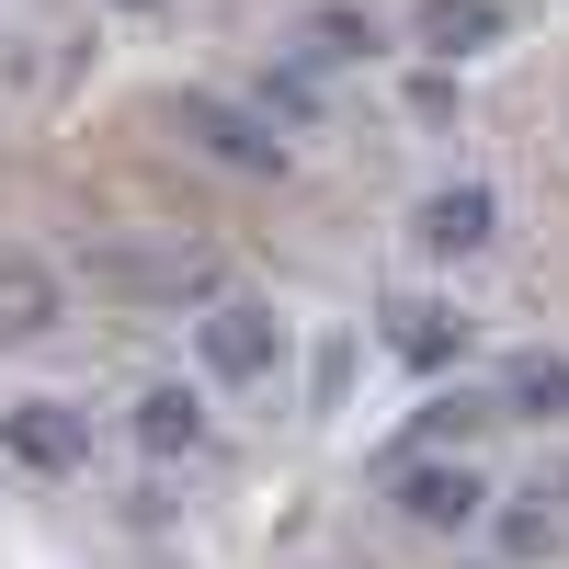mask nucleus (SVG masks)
<instances>
[{
	"instance_id": "9b49d317",
	"label": "nucleus",
	"mask_w": 569,
	"mask_h": 569,
	"mask_svg": "<svg viewBox=\"0 0 569 569\" xmlns=\"http://www.w3.org/2000/svg\"><path fill=\"white\" fill-rule=\"evenodd\" d=\"M308 58H376V12H353V0H330V12H308Z\"/></svg>"
},
{
	"instance_id": "7ed1b4c3",
	"label": "nucleus",
	"mask_w": 569,
	"mask_h": 569,
	"mask_svg": "<svg viewBox=\"0 0 569 569\" xmlns=\"http://www.w3.org/2000/svg\"><path fill=\"white\" fill-rule=\"evenodd\" d=\"M0 445H12L23 467H46V479H69V467L91 456V421H80V410H58V399H23L12 421H0Z\"/></svg>"
},
{
	"instance_id": "f03ea898",
	"label": "nucleus",
	"mask_w": 569,
	"mask_h": 569,
	"mask_svg": "<svg viewBox=\"0 0 569 569\" xmlns=\"http://www.w3.org/2000/svg\"><path fill=\"white\" fill-rule=\"evenodd\" d=\"M182 137H206V149H217L228 171H284V137H273V114L228 103V91H182Z\"/></svg>"
},
{
	"instance_id": "1a4fd4ad",
	"label": "nucleus",
	"mask_w": 569,
	"mask_h": 569,
	"mask_svg": "<svg viewBox=\"0 0 569 569\" xmlns=\"http://www.w3.org/2000/svg\"><path fill=\"white\" fill-rule=\"evenodd\" d=\"M501 410H512V421H569V353H512Z\"/></svg>"
},
{
	"instance_id": "4468645a",
	"label": "nucleus",
	"mask_w": 569,
	"mask_h": 569,
	"mask_svg": "<svg viewBox=\"0 0 569 569\" xmlns=\"http://www.w3.org/2000/svg\"><path fill=\"white\" fill-rule=\"evenodd\" d=\"M126 12H160V0H126Z\"/></svg>"
},
{
	"instance_id": "6e6552de",
	"label": "nucleus",
	"mask_w": 569,
	"mask_h": 569,
	"mask_svg": "<svg viewBox=\"0 0 569 569\" xmlns=\"http://www.w3.org/2000/svg\"><path fill=\"white\" fill-rule=\"evenodd\" d=\"M410 34L433 46V58H479V46L501 34V0H421V12H410Z\"/></svg>"
},
{
	"instance_id": "0eeeda50",
	"label": "nucleus",
	"mask_w": 569,
	"mask_h": 569,
	"mask_svg": "<svg viewBox=\"0 0 569 569\" xmlns=\"http://www.w3.org/2000/svg\"><path fill=\"white\" fill-rule=\"evenodd\" d=\"M490 194H479V182H445V194L433 206H421V251H445V262H467V251H490Z\"/></svg>"
},
{
	"instance_id": "f257e3e1",
	"label": "nucleus",
	"mask_w": 569,
	"mask_h": 569,
	"mask_svg": "<svg viewBox=\"0 0 569 569\" xmlns=\"http://www.w3.org/2000/svg\"><path fill=\"white\" fill-rule=\"evenodd\" d=\"M80 284L103 308H182V297H217V262L206 251H91Z\"/></svg>"
},
{
	"instance_id": "20e7f679",
	"label": "nucleus",
	"mask_w": 569,
	"mask_h": 569,
	"mask_svg": "<svg viewBox=\"0 0 569 569\" xmlns=\"http://www.w3.org/2000/svg\"><path fill=\"white\" fill-rule=\"evenodd\" d=\"M479 467H445V456H421V467H399V512H410V525H479Z\"/></svg>"
},
{
	"instance_id": "f8f14e48",
	"label": "nucleus",
	"mask_w": 569,
	"mask_h": 569,
	"mask_svg": "<svg viewBox=\"0 0 569 569\" xmlns=\"http://www.w3.org/2000/svg\"><path fill=\"white\" fill-rule=\"evenodd\" d=\"M456 342H467V319H445V308H399V353H410V365H445Z\"/></svg>"
},
{
	"instance_id": "39448f33",
	"label": "nucleus",
	"mask_w": 569,
	"mask_h": 569,
	"mask_svg": "<svg viewBox=\"0 0 569 569\" xmlns=\"http://www.w3.org/2000/svg\"><path fill=\"white\" fill-rule=\"evenodd\" d=\"M206 365L217 376H273V319L251 297H217L206 308Z\"/></svg>"
},
{
	"instance_id": "9d476101",
	"label": "nucleus",
	"mask_w": 569,
	"mask_h": 569,
	"mask_svg": "<svg viewBox=\"0 0 569 569\" xmlns=\"http://www.w3.org/2000/svg\"><path fill=\"white\" fill-rule=\"evenodd\" d=\"M137 445H149V456H194L206 445V399L194 388H149V399H137Z\"/></svg>"
},
{
	"instance_id": "423d86ee",
	"label": "nucleus",
	"mask_w": 569,
	"mask_h": 569,
	"mask_svg": "<svg viewBox=\"0 0 569 569\" xmlns=\"http://www.w3.org/2000/svg\"><path fill=\"white\" fill-rule=\"evenodd\" d=\"M46 330H58V273L0 251V342H46Z\"/></svg>"
},
{
	"instance_id": "ddd939ff",
	"label": "nucleus",
	"mask_w": 569,
	"mask_h": 569,
	"mask_svg": "<svg viewBox=\"0 0 569 569\" xmlns=\"http://www.w3.org/2000/svg\"><path fill=\"white\" fill-rule=\"evenodd\" d=\"M479 421H490L479 399H433V410H421V433H479Z\"/></svg>"
}]
</instances>
